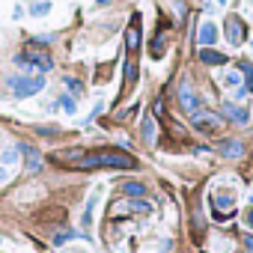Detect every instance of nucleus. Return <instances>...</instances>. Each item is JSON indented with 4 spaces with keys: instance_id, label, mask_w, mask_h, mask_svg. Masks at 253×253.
Returning a JSON list of instances; mask_svg holds the SVG:
<instances>
[{
    "instance_id": "obj_1",
    "label": "nucleus",
    "mask_w": 253,
    "mask_h": 253,
    "mask_svg": "<svg viewBox=\"0 0 253 253\" xmlns=\"http://www.w3.org/2000/svg\"><path fill=\"white\" fill-rule=\"evenodd\" d=\"M72 167L78 170H95V167H113V170H137V158L119 149H98V152H84Z\"/></svg>"
},
{
    "instance_id": "obj_2",
    "label": "nucleus",
    "mask_w": 253,
    "mask_h": 253,
    "mask_svg": "<svg viewBox=\"0 0 253 253\" xmlns=\"http://www.w3.org/2000/svg\"><path fill=\"white\" fill-rule=\"evenodd\" d=\"M9 86H12V92L18 95V98H27V95H36L42 86H45V78H39V75H15V78H9Z\"/></svg>"
},
{
    "instance_id": "obj_3",
    "label": "nucleus",
    "mask_w": 253,
    "mask_h": 253,
    "mask_svg": "<svg viewBox=\"0 0 253 253\" xmlns=\"http://www.w3.org/2000/svg\"><path fill=\"white\" fill-rule=\"evenodd\" d=\"M223 125V116L220 113H211V110H197V113H191V128H197L200 134H211V131H217Z\"/></svg>"
},
{
    "instance_id": "obj_4",
    "label": "nucleus",
    "mask_w": 253,
    "mask_h": 253,
    "mask_svg": "<svg viewBox=\"0 0 253 253\" xmlns=\"http://www.w3.org/2000/svg\"><path fill=\"white\" fill-rule=\"evenodd\" d=\"M15 63L21 69H36V72H48L54 66V60L45 51H27V54H15Z\"/></svg>"
},
{
    "instance_id": "obj_5",
    "label": "nucleus",
    "mask_w": 253,
    "mask_h": 253,
    "mask_svg": "<svg viewBox=\"0 0 253 253\" xmlns=\"http://www.w3.org/2000/svg\"><path fill=\"white\" fill-rule=\"evenodd\" d=\"M125 51L128 54L140 51V15H131V24L125 30Z\"/></svg>"
},
{
    "instance_id": "obj_6",
    "label": "nucleus",
    "mask_w": 253,
    "mask_h": 253,
    "mask_svg": "<svg viewBox=\"0 0 253 253\" xmlns=\"http://www.w3.org/2000/svg\"><path fill=\"white\" fill-rule=\"evenodd\" d=\"M119 211H137V214H152V203H146V200H128V203H113V214H119Z\"/></svg>"
},
{
    "instance_id": "obj_7",
    "label": "nucleus",
    "mask_w": 253,
    "mask_h": 253,
    "mask_svg": "<svg viewBox=\"0 0 253 253\" xmlns=\"http://www.w3.org/2000/svg\"><path fill=\"white\" fill-rule=\"evenodd\" d=\"M179 104H182L188 113H197V110H200V98H197V92L191 89V84H182V86H179Z\"/></svg>"
},
{
    "instance_id": "obj_8",
    "label": "nucleus",
    "mask_w": 253,
    "mask_h": 253,
    "mask_svg": "<svg viewBox=\"0 0 253 253\" xmlns=\"http://www.w3.org/2000/svg\"><path fill=\"white\" fill-rule=\"evenodd\" d=\"M226 39H229L232 45H241V42H244V21H241V18H235V15L226 18Z\"/></svg>"
},
{
    "instance_id": "obj_9",
    "label": "nucleus",
    "mask_w": 253,
    "mask_h": 253,
    "mask_svg": "<svg viewBox=\"0 0 253 253\" xmlns=\"http://www.w3.org/2000/svg\"><path fill=\"white\" fill-rule=\"evenodd\" d=\"M197 39H200V45H203V48H211V45L217 42V24H214V21H203V27H200V36H197Z\"/></svg>"
},
{
    "instance_id": "obj_10",
    "label": "nucleus",
    "mask_w": 253,
    "mask_h": 253,
    "mask_svg": "<svg viewBox=\"0 0 253 253\" xmlns=\"http://www.w3.org/2000/svg\"><path fill=\"white\" fill-rule=\"evenodd\" d=\"M217 152L232 161V158H241V155H244V143H241V140H223V143L217 146Z\"/></svg>"
},
{
    "instance_id": "obj_11",
    "label": "nucleus",
    "mask_w": 253,
    "mask_h": 253,
    "mask_svg": "<svg viewBox=\"0 0 253 253\" xmlns=\"http://www.w3.org/2000/svg\"><path fill=\"white\" fill-rule=\"evenodd\" d=\"M21 152H24V158H27V173H39L42 170V155L33 149V146H18Z\"/></svg>"
},
{
    "instance_id": "obj_12",
    "label": "nucleus",
    "mask_w": 253,
    "mask_h": 253,
    "mask_svg": "<svg viewBox=\"0 0 253 253\" xmlns=\"http://www.w3.org/2000/svg\"><path fill=\"white\" fill-rule=\"evenodd\" d=\"M200 60H203L206 66H223V63H226V54H217L214 48H203V51H200Z\"/></svg>"
},
{
    "instance_id": "obj_13",
    "label": "nucleus",
    "mask_w": 253,
    "mask_h": 253,
    "mask_svg": "<svg viewBox=\"0 0 253 253\" xmlns=\"http://www.w3.org/2000/svg\"><path fill=\"white\" fill-rule=\"evenodd\" d=\"M140 131H143V143H146V146H155V119H152V116H143Z\"/></svg>"
},
{
    "instance_id": "obj_14",
    "label": "nucleus",
    "mask_w": 253,
    "mask_h": 253,
    "mask_svg": "<svg viewBox=\"0 0 253 253\" xmlns=\"http://www.w3.org/2000/svg\"><path fill=\"white\" fill-rule=\"evenodd\" d=\"M119 191H122L125 197H131V200H137V197H143V194H146V188H143L140 182H122V185H119Z\"/></svg>"
},
{
    "instance_id": "obj_15",
    "label": "nucleus",
    "mask_w": 253,
    "mask_h": 253,
    "mask_svg": "<svg viewBox=\"0 0 253 253\" xmlns=\"http://www.w3.org/2000/svg\"><path fill=\"white\" fill-rule=\"evenodd\" d=\"M223 113H226V116H229L232 122H238V125H244V122H247V113H244L241 107H235V104H229V101L223 104Z\"/></svg>"
},
{
    "instance_id": "obj_16",
    "label": "nucleus",
    "mask_w": 253,
    "mask_h": 253,
    "mask_svg": "<svg viewBox=\"0 0 253 253\" xmlns=\"http://www.w3.org/2000/svg\"><path fill=\"white\" fill-rule=\"evenodd\" d=\"M125 84H128V86H134V81H137V66L134 63H125Z\"/></svg>"
},
{
    "instance_id": "obj_17",
    "label": "nucleus",
    "mask_w": 253,
    "mask_h": 253,
    "mask_svg": "<svg viewBox=\"0 0 253 253\" xmlns=\"http://www.w3.org/2000/svg\"><path fill=\"white\" fill-rule=\"evenodd\" d=\"M238 69H241V72L247 75V78H244V89L250 92V89H253V66H250V63H241Z\"/></svg>"
},
{
    "instance_id": "obj_18",
    "label": "nucleus",
    "mask_w": 253,
    "mask_h": 253,
    "mask_svg": "<svg viewBox=\"0 0 253 253\" xmlns=\"http://www.w3.org/2000/svg\"><path fill=\"white\" fill-rule=\"evenodd\" d=\"M36 18H42V15H48L51 12V3H48V0H39V3H33V9H30Z\"/></svg>"
},
{
    "instance_id": "obj_19",
    "label": "nucleus",
    "mask_w": 253,
    "mask_h": 253,
    "mask_svg": "<svg viewBox=\"0 0 253 253\" xmlns=\"http://www.w3.org/2000/svg\"><path fill=\"white\" fill-rule=\"evenodd\" d=\"M161 51H164V36H155V42H152V57H161Z\"/></svg>"
},
{
    "instance_id": "obj_20",
    "label": "nucleus",
    "mask_w": 253,
    "mask_h": 253,
    "mask_svg": "<svg viewBox=\"0 0 253 253\" xmlns=\"http://www.w3.org/2000/svg\"><path fill=\"white\" fill-rule=\"evenodd\" d=\"M75 235H81V232H75V229L69 232V229H66V232H60V235H54V244H63V241H69V238H75Z\"/></svg>"
},
{
    "instance_id": "obj_21",
    "label": "nucleus",
    "mask_w": 253,
    "mask_h": 253,
    "mask_svg": "<svg viewBox=\"0 0 253 253\" xmlns=\"http://www.w3.org/2000/svg\"><path fill=\"white\" fill-rule=\"evenodd\" d=\"M60 101H63V110H66V113H75V107H78V104H75V98H69V95H63Z\"/></svg>"
},
{
    "instance_id": "obj_22",
    "label": "nucleus",
    "mask_w": 253,
    "mask_h": 253,
    "mask_svg": "<svg viewBox=\"0 0 253 253\" xmlns=\"http://www.w3.org/2000/svg\"><path fill=\"white\" fill-rule=\"evenodd\" d=\"M18 152H21L18 146H12V149H6V155H3V164H12V161L18 158Z\"/></svg>"
},
{
    "instance_id": "obj_23",
    "label": "nucleus",
    "mask_w": 253,
    "mask_h": 253,
    "mask_svg": "<svg viewBox=\"0 0 253 253\" xmlns=\"http://www.w3.org/2000/svg\"><path fill=\"white\" fill-rule=\"evenodd\" d=\"M152 113H155V116H164V101H161V98H155V104H152Z\"/></svg>"
},
{
    "instance_id": "obj_24",
    "label": "nucleus",
    "mask_w": 253,
    "mask_h": 253,
    "mask_svg": "<svg viewBox=\"0 0 253 253\" xmlns=\"http://www.w3.org/2000/svg\"><path fill=\"white\" fill-rule=\"evenodd\" d=\"M238 81H241V78H238V72H229V75H226V84H229V86H235Z\"/></svg>"
},
{
    "instance_id": "obj_25",
    "label": "nucleus",
    "mask_w": 253,
    "mask_h": 253,
    "mask_svg": "<svg viewBox=\"0 0 253 253\" xmlns=\"http://www.w3.org/2000/svg\"><path fill=\"white\" fill-rule=\"evenodd\" d=\"M66 86H69V89H75V92H81V84H78V81H72V78H66Z\"/></svg>"
},
{
    "instance_id": "obj_26",
    "label": "nucleus",
    "mask_w": 253,
    "mask_h": 253,
    "mask_svg": "<svg viewBox=\"0 0 253 253\" xmlns=\"http://www.w3.org/2000/svg\"><path fill=\"white\" fill-rule=\"evenodd\" d=\"M244 220H247V226H253V209H247V214H244Z\"/></svg>"
},
{
    "instance_id": "obj_27",
    "label": "nucleus",
    "mask_w": 253,
    "mask_h": 253,
    "mask_svg": "<svg viewBox=\"0 0 253 253\" xmlns=\"http://www.w3.org/2000/svg\"><path fill=\"white\" fill-rule=\"evenodd\" d=\"M244 244H247V250H253V235H244Z\"/></svg>"
},
{
    "instance_id": "obj_28",
    "label": "nucleus",
    "mask_w": 253,
    "mask_h": 253,
    "mask_svg": "<svg viewBox=\"0 0 253 253\" xmlns=\"http://www.w3.org/2000/svg\"><path fill=\"white\" fill-rule=\"evenodd\" d=\"M110 3V0H95V6H107Z\"/></svg>"
},
{
    "instance_id": "obj_29",
    "label": "nucleus",
    "mask_w": 253,
    "mask_h": 253,
    "mask_svg": "<svg viewBox=\"0 0 253 253\" xmlns=\"http://www.w3.org/2000/svg\"><path fill=\"white\" fill-rule=\"evenodd\" d=\"M220 3H226V0H220Z\"/></svg>"
},
{
    "instance_id": "obj_30",
    "label": "nucleus",
    "mask_w": 253,
    "mask_h": 253,
    "mask_svg": "<svg viewBox=\"0 0 253 253\" xmlns=\"http://www.w3.org/2000/svg\"><path fill=\"white\" fill-rule=\"evenodd\" d=\"M250 45H253V42H250Z\"/></svg>"
}]
</instances>
